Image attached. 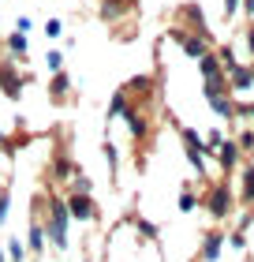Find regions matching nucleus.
<instances>
[{
  "label": "nucleus",
  "instance_id": "obj_1",
  "mask_svg": "<svg viewBox=\"0 0 254 262\" xmlns=\"http://www.w3.org/2000/svg\"><path fill=\"white\" fill-rule=\"evenodd\" d=\"M67 206H64V199H56L49 195V221H45V236L53 240V247H60L64 251L67 247Z\"/></svg>",
  "mask_w": 254,
  "mask_h": 262
},
{
  "label": "nucleus",
  "instance_id": "obj_2",
  "mask_svg": "<svg viewBox=\"0 0 254 262\" xmlns=\"http://www.w3.org/2000/svg\"><path fill=\"white\" fill-rule=\"evenodd\" d=\"M183 150H187V161L198 169V176H205V139L195 127H183Z\"/></svg>",
  "mask_w": 254,
  "mask_h": 262
},
{
  "label": "nucleus",
  "instance_id": "obj_3",
  "mask_svg": "<svg viewBox=\"0 0 254 262\" xmlns=\"http://www.w3.org/2000/svg\"><path fill=\"white\" fill-rule=\"evenodd\" d=\"M224 82H228V90H236V94H247V90H254V68L236 60L232 68H224Z\"/></svg>",
  "mask_w": 254,
  "mask_h": 262
},
{
  "label": "nucleus",
  "instance_id": "obj_4",
  "mask_svg": "<svg viewBox=\"0 0 254 262\" xmlns=\"http://www.w3.org/2000/svg\"><path fill=\"white\" fill-rule=\"evenodd\" d=\"M205 210L213 213L217 221H224L228 213H232L236 206H232V191H228V184H217L210 195H205Z\"/></svg>",
  "mask_w": 254,
  "mask_h": 262
},
{
  "label": "nucleus",
  "instance_id": "obj_5",
  "mask_svg": "<svg viewBox=\"0 0 254 262\" xmlns=\"http://www.w3.org/2000/svg\"><path fill=\"white\" fill-rule=\"evenodd\" d=\"M176 23H179V27H187L191 34H198V38H210V27H205V15H202L198 4H183L176 11Z\"/></svg>",
  "mask_w": 254,
  "mask_h": 262
},
{
  "label": "nucleus",
  "instance_id": "obj_6",
  "mask_svg": "<svg viewBox=\"0 0 254 262\" xmlns=\"http://www.w3.org/2000/svg\"><path fill=\"white\" fill-rule=\"evenodd\" d=\"M64 206H67V217H75V221H94V217H98V202H94L90 195L71 191Z\"/></svg>",
  "mask_w": 254,
  "mask_h": 262
},
{
  "label": "nucleus",
  "instance_id": "obj_7",
  "mask_svg": "<svg viewBox=\"0 0 254 262\" xmlns=\"http://www.w3.org/2000/svg\"><path fill=\"white\" fill-rule=\"evenodd\" d=\"M172 38L183 45V56H191V60H198V56L210 53V45H205V38H198V34H187L183 27H176L172 30Z\"/></svg>",
  "mask_w": 254,
  "mask_h": 262
},
{
  "label": "nucleus",
  "instance_id": "obj_8",
  "mask_svg": "<svg viewBox=\"0 0 254 262\" xmlns=\"http://www.w3.org/2000/svg\"><path fill=\"white\" fill-rule=\"evenodd\" d=\"M221 247H224V232H221V229H210V232L202 236L198 258H202V262H217V258H221Z\"/></svg>",
  "mask_w": 254,
  "mask_h": 262
},
{
  "label": "nucleus",
  "instance_id": "obj_9",
  "mask_svg": "<svg viewBox=\"0 0 254 262\" xmlns=\"http://www.w3.org/2000/svg\"><path fill=\"white\" fill-rule=\"evenodd\" d=\"M27 247L34 255L45 251V225H41V202L34 206V221H30V236H27Z\"/></svg>",
  "mask_w": 254,
  "mask_h": 262
},
{
  "label": "nucleus",
  "instance_id": "obj_10",
  "mask_svg": "<svg viewBox=\"0 0 254 262\" xmlns=\"http://www.w3.org/2000/svg\"><path fill=\"white\" fill-rule=\"evenodd\" d=\"M124 120H127V127H131V135H135L138 142H142V139L150 135V120H146V113H142V109H135V105H127Z\"/></svg>",
  "mask_w": 254,
  "mask_h": 262
},
{
  "label": "nucleus",
  "instance_id": "obj_11",
  "mask_svg": "<svg viewBox=\"0 0 254 262\" xmlns=\"http://www.w3.org/2000/svg\"><path fill=\"white\" fill-rule=\"evenodd\" d=\"M0 86H4L8 98H19L22 94V79H19V71L11 64H0Z\"/></svg>",
  "mask_w": 254,
  "mask_h": 262
},
{
  "label": "nucleus",
  "instance_id": "obj_12",
  "mask_svg": "<svg viewBox=\"0 0 254 262\" xmlns=\"http://www.w3.org/2000/svg\"><path fill=\"white\" fill-rule=\"evenodd\" d=\"M49 94H53V101L56 105H64L71 98V79L64 75V71H53V79H49Z\"/></svg>",
  "mask_w": 254,
  "mask_h": 262
},
{
  "label": "nucleus",
  "instance_id": "obj_13",
  "mask_svg": "<svg viewBox=\"0 0 254 262\" xmlns=\"http://www.w3.org/2000/svg\"><path fill=\"white\" fill-rule=\"evenodd\" d=\"M198 68H202L205 82H213V79H224V68H221V60H217V53H205V56H198Z\"/></svg>",
  "mask_w": 254,
  "mask_h": 262
},
{
  "label": "nucleus",
  "instance_id": "obj_14",
  "mask_svg": "<svg viewBox=\"0 0 254 262\" xmlns=\"http://www.w3.org/2000/svg\"><path fill=\"white\" fill-rule=\"evenodd\" d=\"M79 169L75 165H71V158H64V154H60V158H53V169H49V176L56 184H64V180H71V176H75Z\"/></svg>",
  "mask_w": 254,
  "mask_h": 262
},
{
  "label": "nucleus",
  "instance_id": "obj_15",
  "mask_svg": "<svg viewBox=\"0 0 254 262\" xmlns=\"http://www.w3.org/2000/svg\"><path fill=\"white\" fill-rule=\"evenodd\" d=\"M217 158H221L224 172H232V169H236V158H239V146H236L232 139H221V146H217Z\"/></svg>",
  "mask_w": 254,
  "mask_h": 262
},
{
  "label": "nucleus",
  "instance_id": "obj_16",
  "mask_svg": "<svg viewBox=\"0 0 254 262\" xmlns=\"http://www.w3.org/2000/svg\"><path fill=\"white\" fill-rule=\"evenodd\" d=\"M124 94H135V98H146V94H153V75H135L124 86Z\"/></svg>",
  "mask_w": 254,
  "mask_h": 262
},
{
  "label": "nucleus",
  "instance_id": "obj_17",
  "mask_svg": "<svg viewBox=\"0 0 254 262\" xmlns=\"http://www.w3.org/2000/svg\"><path fill=\"white\" fill-rule=\"evenodd\" d=\"M127 105H131V98H127L124 90H116L112 98H108V120H116V116H124V113H127Z\"/></svg>",
  "mask_w": 254,
  "mask_h": 262
},
{
  "label": "nucleus",
  "instance_id": "obj_18",
  "mask_svg": "<svg viewBox=\"0 0 254 262\" xmlns=\"http://www.w3.org/2000/svg\"><path fill=\"white\" fill-rule=\"evenodd\" d=\"M8 53L11 56H19V60H27V34H8Z\"/></svg>",
  "mask_w": 254,
  "mask_h": 262
},
{
  "label": "nucleus",
  "instance_id": "obj_19",
  "mask_svg": "<svg viewBox=\"0 0 254 262\" xmlns=\"http://www.w3.org/2000/svg\"><path fill=\"white\" fill-rule=\"evenodd\" d=\"M195 210H198V199H195L191 187H183V195H179V213H195Z\"/></svg>",
  "mask_w": 254,
  "mask_h": 262
},
{
  "label": "nucleus",
  "instance_id": "obj_20",
  "mask_svg": "<svg viewBox=\"0 0 254 262\" xmlns=\"http://www.w3.org/2000/svg\"><path fill=\"white\" fill-rule=\"evenodd\" d=\"M135 232H142V240H157V225L146 217H135Z\"/></svg>",
  "mask_w": 254,
  "mask_h": 262
},
{
  "label": "nucleus",
  "instance_id": "obj_21",
  "mask_svg": "<svg viewBox=\"0 0 254 262\" xmlns=\"http://www.w3.org/2000/svg\"><path fill=\"white\" fill-rule=\"evenodd\" d=\"M11 262H22V258H27V244H22V240H8V251H4Z\"/></svg>",
  "mask_w": 254,
  "mask_h": 262
},
{
  "label": "nucleus",
  "instance_id": "obj_22",
  "mask_svg": "<svg viewBox=\"0 0 254 262\" xmlns=\"http://www.w3.org/2000/svg\"><path fill=\"white\" fill-rule=\"evenodd\" d=\"M243 202H254V165L243 169Z\"/></svg>",
  "mask_w": 254,
  "mask_h": 262
},
{
  "label": "nucleus",
  "instance_id": "obj_23",
  "mask_svg": "<svg viewBox=\"0 0 254 262\" xmlns=\"http://www.w3.org/2000/svg\"><path fill=\"white\" fill-rule=\"evenodd\" d=\"M71 184H75V191H79V195H90V187H94L86 172H75V176H71Z\"/></svg>",
  "mask_w": 254,
  "mask_h": 262
},
{
  "label": "nucleus",
  "instance_id": "obj_24",
  "mask_svg": "<svg viewBox=\"0 0 254 262\" xmlns=\"http://www.w3.org/2000/svg\"><path fill=\"white\" fill-rule=\"evenodd\" d=\"M45 64H49V71H64V53H60V49H49Z\"/></svg>",
  "mask_w": 254,
  "mask_h": 262
},
{
  "label": "nucleus",
  "instance_id": "obj_25",
  "mask_svg": "<svg viewBox=\"0 0 254 262\" xmlns=\"http://www.w3.org/2000/svg\"><path fill=\"white\" fill-rule=\"evenodd\" d=\"M224 244H232L236 251H243V247H247V236H243V229H239V232H232V236H224Z\"/></svg>",
  "mask_w": 254,
  "mask_h": 262
},
{
  "label": "nucleus",
  "instance_id": "obj_26",
  "mask_svg": "<svg viewBox=\"0 0 254 262\" xmlns=\"http://www.w3.org/2000/svg\"><path fill=\"white\" fill-rule=\"evenodd\" d=\"M105 161H108V169L116 172V165H120V154H116V146H112V142H105Z\"/></svg>",
  "mask_w": 254,
  "mask_h": 262
},
{
  "label": "nucleus",
  "instance_id": "obj_27",
  "mask_svg": "<svg viewBox=\"0 0 254 262\" xmlns=\"http://www.w3.org/2000/svg\"><path fill=\"white\" fill-rule=\"evenodd\" d=\"M45 34H49V38H60V34H64V23H60V19H49V23H45Z\"/></svg>",
  "mask_w": 254,
  "mask_h": 262
},
{
  "label": "nucleus",
  "instance_id": "obj_28",
  "mask_svg": "<svg viewBox=\"0 0 254 262\" xmlns=\"http://www.w3.org/2000/svg\"><path fill=\"white\" fill-rule=\"evenodd\" d=\"M236 146H239V150H254V131H250V127L243 131V135H239V142H236Z\"/></svg>",
  "mask_w": 254,
  "mask_h": 262
},
{
  "label": "nucleus",
  "instance_id": "obj_29",
  "mask_svg": "<svg viewBox=\"0 0 254 262\" xmlns=\"http://www.w3.org/2000/svg\"><path fill=\"white\" fill-rule=\"evenodd\" d=\"M221 131H210V135H205V154H210V150H217V146H221Z\"/></svg>",
  "mask_w": 254,
  "mask_h": 262
},
{
  "label": "nucleus",
  "instance_id": "obj_30",
  "mask_svg": "<svg viewBox=\"0 0 254 262\" xmlns=\"http://www.w3.org/2000/svg\"><path fill=\"white\" fill-rule=\"evenodd\" d=\"M8 206H11V202H8V191L0 187V225H4V217H8Z\"/></svg>",
  "mask_w": 254,
  "mask_h": 262
},
{
  "label": "nucleus",
  "instance_id": "obj_31",
  "mask_svg": "<svg viewBox=\"0 0 254 262\" xmlns=\"http://www.w3.org/2000/svg\"><path fill=\"white\" fill-rule=\"evenodd\" d=\"M239 4H243V0H224V15H228V19H232V15H236V11H239Z\"/></svg>",
  "mask_w": 254,
  "mask_h": 262
},
{
  "label": "nucleus",
  "instance_id": "obj_32",
  "mask_svg": "<svg viewBox=\"0 0 254 262\" xmlns=\"http://www.w3.org/2000/svg\"><path fill=\"white\" fill-rule=\"evenodd\" d=\"M15 27H19V34H30V27H34V23H30L27 15H19V19H15Z\"/></svg>",
  "mask_w": 254,
  "mask_h": 262
},
{
  "label": "nucleus",
  "instance_id": "obj_33",
  "mask_svg": "<svg viewBox=\"0 0 254 262\" xmlns=\"http://www.w3.org/2000/svg\"><path fill=\"white\" fill-rule=\"evenodd\" d=\"M236 113L247 116V120H254V101H250V105H236Z\"/></svg>",
  "mask_w": 254,
  "mask_h": 262
},
{
  "label": "nucleus",
  "instance_id": "obj_34",
  "mask_svg": "<svg viewBox=\"0 0 254 262\" xmlns=\"http://www.w3.org/2000/svg\"><path fill=\"white\" fill-rule=\"evenodd\" d=\"M247 53L254 56V27H247Z\"/></svg>",
  "mask_w": 254,
  "mask_h": 262
},
{
  "label": "nucleus",
  "instance_id": "obj_35",
  "mask_svg": "<svg viewBox=\"0 0 254 262\" xmlns=\"http://www.w3.org/2000/svg\"><path fill=\"white\" fill-rule=\"evenodd\" d=\"M243 8H247V15L254 19V0H243Z\"/></svg>",
  "mask_w": 254,
  "mask_h": 262
},
{
  "label": "nucleus",
  "instance_id": "obj_36",
  "mask_svg": "<svg viewBox=\"0 0 254 262\" xmlns=\"http://www.w3.org/2000/svg\"><path fill=\"white\" fill-rule=\"evenodd\" d=\"M0 146H8V139H4V131H0Z\"/></svg>",
  "mask_w": 254,
  "mask_h": 262
},
{
  "label": "nucleus",
  "instance_id": "obj_37",
  "mask_svg": "<svg viewBox=\"0 0 254 262\" xmlns=\"http://www.w3.org/2000/svg\"><path fill=\"white\" fill-rule=\"evenodd\" d=\"M0 262H8V255H4V247H0Z\"/></svg>",
  "mask_w": 254,
  "mask_h": 262
},
{
  "label": "nucleus",
  "instance_id": "obj_38",
  "mask_svg": "<svg viewBox=\"0 0 254 262\" xmlns=\"http://www.w3.org/2000/svg\"><path fill=\"white\" fill-rule=\"evenodd\" d=\"M250 221H254V210H250Z\"/></svg>",
  "mask_w": 254,
  "mask_h": 262
},
{
  "label": "nucleus",
  "instance_id": "obj_39",
  "mask_svg": "<svg viewBox=\"0 0 254 262\" xmlns=\"http://www.w3.org/2000/svg\"><path fill=\"white\" fill-rule=\"evenodd\" d=\"M243 262H250V258H243Z\"/></svg>",
  "mask_w": 254,
  "mask_h": 262
},
{
  "label": "nucleus",
  "instance_id": "obj_40",
  "mask_svg": "<svg viewBox=\"0 0 254 262\" xmlns=\"http://www.w3.org/2000/svg\"><path fill=\"white\" fill-rule=\"evenodd\" d=\"M86 262H94V258H86Z\"/></svg>",
  "mask_w": 254,
  "mask_h": 262
}]
</instances>
